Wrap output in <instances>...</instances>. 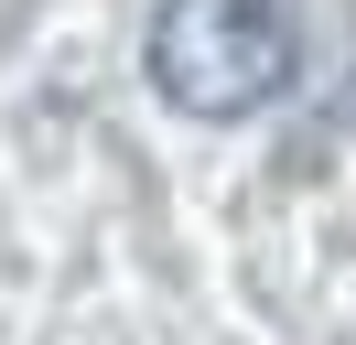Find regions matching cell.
Listing matches in <instances>:
<instances>
[{"label": "cell", "instance_id": "cell-1", "mask_svg": "<svg viewBox=\"0 0 356 345\" xmlns=\"http://www.w3.org/2000/svg\"><path fill=\"white\" fill-rule=\"evenodd\" d=\"M302 65L281 0H162L152 11V86L184 119H248Z\"/></svg>", "mask_w": 356, "mask_h": 345}]
</instances>
